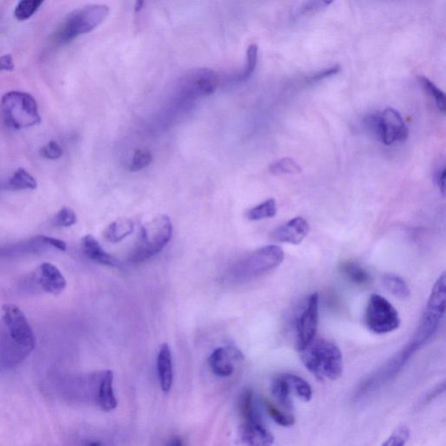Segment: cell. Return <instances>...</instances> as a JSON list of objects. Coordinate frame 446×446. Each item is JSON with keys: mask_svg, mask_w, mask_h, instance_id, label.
Instances as JSON below:
<instances>
[{"mask_svg": "<svg viewBox=\"0 0 446 446\" xmlns=\"http://www.w3.org/2000/svg\"><path fill=\"white\" fill-rule=\"evenodd\" d=\"M300 352L304 366L320 380L336 381L342 377L343 355L333 341L314 338Z\"/></svg>", "mask_w": 446, "mask_h": 446, "instance_id": "obj_1", "label": "cell"}, {"mask_svg": "<svg viewBox=\"0 0 446 446\" xmlns=\"http://www.w3.org/2000/svg\"><path fill=\"white\" fill-rule=\"evenodd\" d=\"M284 260V252L279 246H265L238 260L230 269V279L236 283H248L279 267Z\"/></svg>", "mask_w": 446, "mask_h": 446, "instance_id": "obj_2", "label": "cell"}, {"mask_svg": "<svg viewBox=\"0 0 446 446\" xmlns=\"http://www.w3.org/2000/svg\"><path fill=\"white\" fill-rule=\"evenodd\" d=\"M173 234L170 218L160 214L140 228L138 242L130 258L131 263L140 264L157 255L166 247Z\"/></svg>", "mask_w": 446, "mask_h": 446, "instance_id": "obj_3", "label": "cell"}, {"mask_svg": "<svg viewBox=\"0 0 446 446\" xmlns=\"http://www.w3.org/2000/svg\"><path fill=\"white\" fill-rule=\"evenodd\" d=\"M445 301L446 276L445 273L443 272L433 285L424 314L410 342L418 351L436 334L445 316Z\"/></svg>", "mask_w": 446, "mask_h": 446, "instance_id": "obj_4", "label": "cell"}, {"mask_svg": "<svg viewBox=\"0 0 446 446\" xmlns=\"http://www.w3.org/2000/svg\"><path fill=\"white\" fill-rule=\"evenodd\" d=\"M109 15V7L105 5H89L73 11L62 23L54 35L58 44L65 45L81 35L91 33L103 24Z\"/></svg>", "mask_w": 446, "mask_h": 446, "instance_id": "obj_5", "label": "cell"}, {"mask_svg": "<svg viewBox=\"0 0 446 446\" xmlns=\"http://www.w3.org/2000/svg\"><path fill=\"white\" fill-rule=\"evenodd\" d=\"M1 108L4 119L11 128H28L41 123L37 101L29 93L19 91L6 93L2 97Z\"/></svg>", "mask_w": 446, "mask_h": 446, "instance_id": "obj_6", "label": "cell"}, {"mask_svg": "<svg viewBox=\"0 0 446 446\" xmlns=\"http://www.w3.org/2000/svg\"><path fill=\"white\" fill-rule=\"evenodd\" d=\"M3 321L13 349H17L21 358L34 350L36 339L24 313L17 305L7 304L2 308Z\"/></svg>", "mask_w": 446, "mask_h": 446, "instance_id": "obj_7", "label": "cell"}, {"mask_svg": "<svg viewBox=\"0 0 446 446\" xmlns=\"http://www.w3.org/2000/svg\"><path fill=\"white\" fill-rule=\"evenodd\" d=\"M365 125L386 146L405 142L408 138V128L400 113L394 108H388L381 113L367 116Z\"/></svg>", "mask_w": 446, "mask_h": 446, "instance_id": "obj_8", "label": "cell"}, {"mask_svg": "<svg viewBox=\"0 0 446 446\" xmlns=\"http://www.w3.org/2000/svg\"><path fill=\"white\" fill-rule=\"evenodd\" d=\"M365 324L374 334L385 335L393 332L400 326L398 312L388 300L374 294L368 302L365 311Z\"/></svg>", "mask_w": 446, "mask_h": 446, "instance_id": "obj_9", "label": "cell"}, {"mask_svg": "<svg viewBox=\"0 0 446 446\" xmlns=\"http://www.w3.org/2000/svg\"><path fill=\"white\" fill-rule=\"evenodd\" d=\"M416 351H418L412 344H407L404 349L399 351L398 354L391 358L388 362H386L385 365L379 368L375 373L368 377L361 383L358 391V397L362 398L367 395L375 393V390L381 388L387 382H389L390 379L396 377Z\"/></svg>", "mask_w": 446, "mask_h": 446, "instance_id": "obj_10", "label": "cell"}, {"mask_svg": "<svg viewBox=\"0 0 446 446\" xmlns=\"http://www.w3.org/2000/svg\"><path fill=\"white\" fill-rule=\"evenodd\" d=\"M319 322V296L313 293L296 321V348L303 351L316 338Z\"/></svg>", "mask_w": 446, "mask_h": 446, "instance_id": "obj_11", "label": "cell"}, {"mask_svg": "<svg viewBox=\"0 0 446 446\" xmlns=\"http://www.w3.org/2000/svg\"><path fill=\"white\" fill-rule=\"evenodd\" d=\"M219 76L213 70L199 68L187 73L181 81V93L187 99L213 95L219 85Z\"/></svg>", "mask_w": 446, "mask_h": 446, "instance_id": "obj_12", "label": "cell"}, {"mask_svg": "<svg viewBox=\"0 0 446 446\" xmlns=\"http://www.w3.org/2000/svg\"><path fill=\"white\" fill-rule=\"evenodd\" d=\"M93 394L95 403L105 412L117 408L118 401L113 390V373L107 370L93 375Z\"/></svg>", "mask_w": 446, "mask_h": 446, "instance_id": "obj_13", "label": "cell"}, {"mask_svg": "<svg viewBox=\"0 0 446 446\" xmlns=\"http://www.w3.org/2000/svg\"><path fill=\"white\" fill-rule=\"evenodd\" d=\"M239 434L242 441L249 445H271L275 440L273 434L264 425L260 415L242 420Z\"/></svg>", "mask_w": 446, "mask_h": 446, "instance_id": "obj_14", "label": "cell"}, {"mask_svg": "<svg viewBox=\"0 0 446 446\" xmlns=\"http://www.w3.org/2000/svg\"><path fill=\"white\" fill-rule=\"evenodd\" d=\"M244 355L234 347H220L215 349L209 358V365L217 377H230L234 371V361H242Z\"/></svg>", "mask_w": 446, "mask_h": 446, "instance_id": "obj_15", "label": "cell"}, {"mask_svg": "<svg viewBox=\"0 0 446 446\" xmlns=\"http://www.w3.org/2000/svg\"><path fill=\"white\" fill-rule=\"evenodd\" d=\"M310 232V225L303 217L291 219L285 224L274 230L271 238L274 241L299 245L302 242Z\"/></svg>", "mask_w": 446, "mask_h": 446, "instance_id": "obj_16", "label": "cell"}, {"mask_svg": "<svg viewBox=\"0 0 446 446\" xmlns=\"http://www.w3.org/2000/svg\"><path fill=\"white\" fill-rule=\"evenodd\" d=\"M38 283L46 292L53 295L61 294L66 287V281L56 265L44 263L36 272Z\"/></svg>", "mask_w": 446, "mask_h": 446, "instance_id": "obj_17", "label": "cell"}, {"mask_svg": "<svg viewBox=\"0 0 446 446\" xmlns=\"http://www.w3.org/2000/svg\"><path fill=\"white\" fill-rule=\"evenodd\" d=\"M81 248L85 256L93 263L109 266V267H119L120 265V261L110 254L105 252L103 246L91 234L82 238Z\"/></svg>", "mask_w": 446, "mask_h": 446, "instance_id": "obj_18", "label": "cell"}, {"mask_svg": "<svg viewBox=\"0 0 446 446\" xmlns=\"http://www.w3.org/2000/svg\"><path fill=\"white\" fill-rule=\"evenodd\" d=\"M157 373L160 389L163 393H170L174 383V367L170 347L167 343H163L160 348Z\"/></svg>", "mask_w": 446, "mask_h": 446, "instance_id": "obj_19", "label": "cell"}, {"mask_svg": "<svg viewBox=\"0 0 446 446\" xmlns=\"http://www.w3.org/2000/svg\"><path fill=\"white\" fill-rule=\"evenodd\" d=\"M339 272L344 279L350 281L357 286L365 287L371 283V276L369 271L361 264L354 261H344L339 266Z\"/></svg>", "mask_w": 446, "mask_h": 446, "instance_id": "obj_20", "label": "cell"}, {"mask_svg": "<svg viewBox=\"0 0 446 446\" xmlns=\"http://www.w3.org/2000/svg\"><path fill=\"white\" fill-rule=\"evenodd\" d=\"M135 222L132 219L123 218L113 222L104 232L105 239L112 244H118L134 232Z\"/></svg>", "mask_w": 446, "mask_h": 446, "instance_id": "obj_21", "label": "cell"}, {"mask_svg": "<svg viewBox=\"0 0 446 446\" xmlns=\"http://www.w3.org/2000/svg\"><path fill=\"white\" fill-rule=\"evenodd\" d=\"M271 390L274 398L276 399L281 408L291 413L293 410L292 391L284 373L277 375L273 378Z\"/></svg>", "mask_w": 446, "mask_h": 446, "instance_id": "obj_22", "label": "cell"}, {"mask_svg": "<svg viewBox=\"0 0 446 446\" xmlns=\"http://www.w3.org/2000/svg\"><path fill=\"white\" fill-rule=\"evenodd\" d=\"M383 284L387 291L399 299H408L410 296V289L405 279L395 274H385L383 276Z\"/></svg>", "mask_w": 446, "mask_h": 446, "instance_id": "obj_23", "label": "cell"}, {"mask_svg": "<svg viewBox=\"0 0 446 446\" xmlns=\"http://www.w3.org/2000/svg\"><path fill=\"white\" fill-rule=\"evenodd\" d=\"M37 186L36 180L23 167L15 171L9 181V187L13 190H34Z\"/></svg>", "mask_w": 446, "mask_h": 446, "instance_id": "obj_24", "label": "cell"}, {"mask_svg": "<svg viewBox=\"0 0 446 446\" xmlns=\"http://www.w3.org/2000/svg\"><path fill=\"white\" fill-rule=\"evenodd\" d=\"M264 405L266 412L269 416L272 418L274 422L277 425L283 426V427H291L295 425V417L291 413L287 412L284 409L281 410L271 401L265 399Z\"/></svg>", "mask_w": 446, "mask_h": 446, "instance_id": "obj_25", "label": "cell"}, {"mask_svg": "<svg viewBox=\"0 0 446 446\" xmlns=\"http://www.w3.org/2000/svg\"><path fill=\"white\" fill-rule=\"evenodd\" d=\"M277 212L276 202L274 199H269L261 204L252 207L246 212V217L249 221H260L273 218Z\"/></svg>", "mask_w": 446, "mask_h": 446, "instance_id": "obj_26", "label": "cell"}, {"mask_svg": "<svg viewBox=\"0 0 446 446\" xmlns=\"http://www.w3.org/2000/svg\"><path fill=\"white\" fill-rule=\"evenodd\" d=\"M292 394L296 395L301 400L308 402L312 398V389L308 383L299 375L291 373H284Z\"/></svg>", "mask_w": 446, "mask_h": 446, "instance_id": "obj_27", "label": "cell"}, {"mask_svg": "<svg viewBox=\"0 0 446 446\" xmlns=\"http://www.w3.org/2000/svg\"><path fill=\"white\" fill-rule=\"evenodd\" d=\"M45 0H21L14 10V16L19 21H26L40 9Z\"/></svg>", "mask_w": 446, "mask_h": 446, "instance_id": "obj_28", "label": "cell"}, {"mask_svg": "<svg viewBox=\"0 0 446 446\" xmlns=\"http://www.w3.org/2000/svg\"><path fill=\"white\" fill-rule=\"evenodd\" d=\"M420 82L422 89H424L425 91L428 93V95L430 98H432L434 103H435L437 108H438V110L442 113H445L446 103L445 93L442 92L441 90L438 88L435 84L433 83V82L430 81L426 77L420 76Z\"/></svg>", "mask_w": 446, "mask_h": 446, "instance_id": "obj_29", "label": "cell"}, {"mask_svg": "<svg viewBox=\"0 0 446 446\" xmlns=\"http://www.w3.org/2000/svg\"><path fill=\"white\" fill-rule=\"evenodd\" d=\"M269 171L275 175H297L301 173L302 168L295 160L287 157L280 159L272 163L269 167Z\"/></svg>", "mask_w": 446, "mask_h": 446, "instance_id": "obj_30", "label": "cell"}, {"mask_svg": "<svg viewBox=\"0 0 446 446\" xmlns=\"http://www.w3.org/2000/svg\"><path fill=\"white\" fill-rule=\"evenodd\" d=\"M246 65L244 71L237 78L238 81H246L252 76L256 71L258 61V46L256 44H251L249 46L247 54H246Z\"/></svg>", "mask_w": 446, "mask_h": 446, "instance_id": "obj_31", "label": "cell"}, {"mask_svg": "<svg viewBox=\"0 0 446 446\" xmlns=\"http://www.w3.org/2000/svg\"><path fill=\"white\" fill-rule=\"evenodd\" d=\"M152 160V155L150 150L146 148H140L135 152L133 155L131 166L129 167L132 172L144 170L150 165Z\"/></svg>", "mask_w": 446, "mask_h": 446, "instance_id": "obj_32", "label": "cell"}, {"mask_svg": "<svg viewBox=\"0 0 446 446\" xmlns=\"http://www.w3.org/2000/svg\"><path fill=\"white\" fill-rule=\"evenodd\" d=\"M53 224L56 227H71L77 222V217L74 211L69 207H63L54 215Z\"/></svg>", "mask_w": 446, "mask_h": 446, "instance_id": "obj_33", "label": "cell"}, {"mask_svg": "<svg viewBox=\"0 0 446 446\" xmlns=\"http://www.w3.org/2000/svg\"><path fill=\"white\" fill-rule=\"evenodd\" d=\"M410 430L406 425H400L394 430L391 435L387 438L383 445L385 446H403L407 443L410 438Z\"/></svg>", "mask_w": 446, "mask_h": 446, "instance_id": "obj_34", "label": "cell"}, {"mask_svg": "<svg viewBox=\"0 0 446 446\" xmlns=\"http://www.w3.org/2000/svg\"><path fill=\"white\" fill-rule=\"evenodd\" d=\"M41 155L46 159L56 160L60 159L63 155V150L56 140H51L41 148Z\"/></svg>", "mask_w": 446, "mask_h": 446, "instance_id": "obj_35", "label": "cell"}, {"mask_svg": "<svg viewBox=\"0 0 446 446\" xmlns=\"http://www.w3.org/2000/svg\"><path fill=\"white\" fill-rule=\"evenodd\" d=\"M340 71H341V68H340L339 66H335L333 68L315 73L314 76L308 78L307 81L311 84L316 83V82L322 81L327 79V78L336 76V74H338Z\"/></svg>", "mask_w": 446, "mask_h": 446, "instance_id": "obj_36", "label": "cell"}, {"mask_svg": "<svg viewBox=\"0 0 446 446\" xmlns=\"http://www.w3.org/2000/svg\"><path fill=\"white\" fill-rule=\"evenodd\" d=\"M15 68L14 61L13 56L11 54H6V56H0V72L14 71Z\"/></svg>", "mask_w": 446, "mask_h": 446, "instance_id": "obj_37", "label": "cell"}, {"mask_svg": "<svg viewBox=\"0 0 446 446\" xmlns=\"http://www.w3.org/2000/svg\"><path fill=\"white\" fill-rule=\"evenodd\" d=\"M43 241L46 242V244L50 246V247H53L54 249H57L58 250H61V251H66V244L65 242L57 239V238L48 237L45 236H41Z\"/></svg>", "mask_w": 446, "mask_h": 446, "instance_id": "obj_38", "label": "cell"}, {"mask_svg": "<svg viewBox=\"0 0 446 446\" xmlns=\"http://www.w3.org/2000/svg\"><path fill=\"white\" fill-rule=\"evenodd\" d=\"M435 182L442 195L445 194V167H440L435 175Z\"/></svg>", "mask_w": 446, "mask_h": 446, "instance_id": "obj_39", "label": "cell"}, {"mask_svg": "<svg viewBox=\"0 0 446 446\" xmlns=\"http://www.w3.org/2000/svg\"><path fill=\"white\" fill-rule=\"evenodd\" d=\"M444 391H445V383H440V385H437L435 389H434L432 391H430V393L428 394V396L426 397V402L432 401L433 398H435L437 396H440V395L442 393H444Z\"/></svg>", "mask_w": 446, "mask_h": 446, "instance_id": "obj_40", "label": "cell"}, {"mask_svg": "<svg viewBox=\"0 0 446 446\" xmlns=\"http://www.w3.org/2000/svg\"><path fill=\"white\" fill-rule=\"evenodd\" d=\"M145 0H135V11L136 13L142 11L144 6Z\"/></svg>", "mask_w": 446, "mask_h": 446, "instance_id": "obj_41", "label": "cell"}, {"mask_svg": "<svg viewBox=\"0 0 446 446\" xmlns=\"http://www.w3.org/2000/svg\"><path fill=\"white\" fill-rule=\"evenodd\" d=\"M322 1L326 4V5L328 6L333 3L334 0H322Z\"/></svg>", "mask_w": 446, "mask_h": 446, "instance_id": "obj_42", "label": "cell"}]
</instances>
